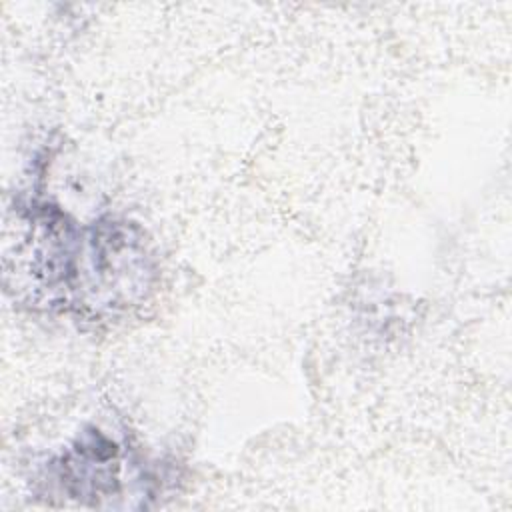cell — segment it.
Instances as JSON below:
<instances>
[{
	"mask_svg": "<svg viewBox=\"0 0 512 512\" xmlns=\"http://www.w3.org/2000/svg\"><path fill=\"white\" fill-rule=\"evenodd\" d=\"M126 460L120 446L98 430L86 432L60 458L48 464V484L66 500L84 506H116L122 498Z\"/></svg>",
	"mask_w": 512,
	"mask_h": 512,
	"instance_id": "obj_2",
	"label": "cell"
},
{
	"mask_svg": "<svg viewBox=\"0 0 512 512\" xmlns=\"http://www.w3.org/2000/svg\"><path fill=\"white\" fill-rule=\"evenodd\" d=\"M150 272L142 238L124 222L82 228L56 206L16 210L4 276L8 290L26 296L30 306L94 316L114 312L144 294Z\"/></svg>",
	"mask_w": 512,
	"mask_h": 512,
	"instance_id": "obj_1",
	"label": "cell"
}]
</instances>
